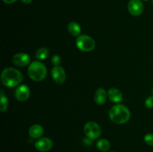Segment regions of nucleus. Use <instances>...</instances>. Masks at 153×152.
I'll use <instances>...</instances> for the list:
<instances>
[{"label":"nucleus","mask_w":153,"mask_h":152,"mask_svg":"<svg viewBox=\"0 0 153 152\" xmlns=\"http://www.w3.org/2000/svg\"><path fill=\"white\" fill-rule=\"evenodd\" d=\"M110 142L105 139H101L97 142V147L101 151H107L110 148Z\"/></svg>","instance_id":"nucleus-15"},{"label":"nucleus","mask_w":153,"mask_h":152,"mask_svg":"<svg viewBox=\"0 0 153 152\" xmlns=\"http://www.w3.org/2000/svg\"><path fill=\"white\" fill-rule=\"evenodd\" d=\"M112 152H115V151H112Z\"/></svg>","instance_id":"nucleus-26"},{"label":"nucleus","mask_w":153,"mask_h":152,"mask_svg":"<svg viewBox=\"0 0 153 152\" xmlns=\"http://www.w3.org/2000/svg\"><path fill=\"white\" fill-rule=\"evenodd\" d=\"M143 1H149V0H143Z\"/></svg>","instance_id":"nucleus-24"},{"label":"nucleus","mask_w":153,"mask_h":152,"mask_svg":"<svg viewBox=\"0 0 153 152\" xmlns=\"http://www.w3.org/2000/svg\"><path fill=\"white\" fill-rule=\"evenodd\" d=\"M2 1H4L5 4H12V3H14L15 1H16L17 0H2Z\"/></svg>","instance_id":"nucleus-21"},{"label":"nucleus","mask_w":153,"mask_h":152,"mask_svg":"<svg viewBox=\"0 0 153 152\" xmlns=\"http://www.w3.org/2000/svg\"><path fill=\"white\" fill-rule=\"evenodd\" d=\"M108 98V93L104 88H99L94 95V101L98 105H102L105 103Z\"/></svg>","instance_id":"nucleus-12"},{"label":"nucleus","mask_w":153,"mask_h":152,"mask_svg":"<svg viewBox=\"0 0 153 152\" xmlns=\"http://www.w3.org/2000/svg\"><path fill=\"white\" fill-rule=\"evenodd\" d=\"M152 6H153V0H152Z\"/></svg>","instance_id":"nucleus-23"},{"label":"nucleus","mask_w":153,"mask_h":152,"mask_svg":"<svg viewBox=\"0 0 153 152\" xmlns=\"http://www.w3.org/2000/svg\"><path fill=\"white\" fill-rule=\"evenodd\" d=\"M61 58H60V56H58V55H54V56L52 58V59H51V63L53 64L54 66H59L60 63H61Z\"/></svg>","instance_id":"nucleus-19"},{"label":"nucleus","mask_w":153,"mask_h":152,"mask_svg":"<svg viewBox=\"0 0 153 152\" xmlns=\"http://www.w3.org/2000/svg\"><path fill=\"white\" fill-rule=\"evenodd\" d=\"M145 106L147 108H152L153 107V96H149L145 101Z\"/></svg>","instance_id":"nucleus-20"},{"label":"nucleus","mask_w":153,"mask_h":152,"mask_svg":"<svg viewBox=\"0 0 153 152\" xmlns=\"http://www.w3.org/2000/svg\"><path fill=\"white\" fill-rule=\"evenodd\" d=\"M152 94H153V89H152Z\"/></svg>","instance_id":"nucleus-25"},{"label":"nucleus","mask_w":153,"mask_h":152,"mask_svg":"<svg viewBox=\"0 0 153 152\" xmlns=\"http://www.w3.org/2000/svg\"><path fill=\"white\" fill-rule=\"evenodd\" d=\"M143 4L140 0H130L128 4V10L130 14L134 16H140L143 11Z\"/></svg>","instance_id":"nucleus-7"},{"label":"nucleus","mask_w":153,"mask_h":152,"mask_svg":"<svg viewBox=\"0 0 153 152\" xmlns=\"http://www.w3.org/2000/svg\"><path fill=\"white\" fill-rule=\"evenodd\" d=\"M8 107V101L7 98L3 93V91H1V96H0V110L1 112H4L7 110Z\"/></svg>","instance_id":"nucleus-17"},{"label":"nucleus","mask_w":153,"mask_h":152,"mask_svg":"<svg viewBox=\"0 0 153 152\" xmlns=\"http://www.w3.org/2000/svg\"><path fill=\"white\" fill-rule=\"evenodd\" d=\"M68 31L73 37H79L81 35V27L77 22H70L68 25Z\"/></svg>","instance_id":"nucleus-14"},{"label":"nucleus","mask_w":153,"mask_h":152,"mask_svg":"<svg viewBox=\"0 0 153 152\" xmlns=\"http://www.w3.org/2000/svg\"><path fill=\"white\" fill-rule=\"evenodd\" d=\"M12 62L17 66H26L31 62V57L26 53H17L13 56Z\"/></svg>","instance_id":"nucleus-8"},{"label":"nucleus","mask_w":153,"mask_h":152,"mask_svg":"<svg viewBox=\"0 0 153 152\" xmlns=\"http://www.w3.org/2000/svg\"><path fill=\"white\" fill-rule=\"evenodd\" d=\"M52 145H53L52 141L50 139L47 138V137H42V138H40L34 143V147L36 148V149L38 150L39 151L42 152L49 151L52 148Z\"/></svg>","instance_id":"nucleus-9"},{"label":"nucleus","mask_w":153,"mask_h":152,"mask_svg":"<svg viewBox=\"0 0 153 152\" xmlns=\"http://www.w3.org/2000/svg\"><path fill=\"white\" fill-rule=\"evenodd\" d=\"M84 132L88 139L94 140L98 139L102 134L100 125L94 122H88L84 126Z\"/></svg>","instance_id":"nucleus-5"},{"label":"nucleus","mask_w":153,"mask_h":152,"mask_svg":"<svg viewBox=\"0 0 153 152\" xmlns=\"http://www.w3.org/2000/svg\"><path fill=\"white\" fill-rule=\"evenodd\" d=\"M48 56H49V50L45 47L39 49L35 54L36 59L38 61H43L46 59Z\"/></svg>","instance_id":"nucleus-16"},{"label":"nucleus","mask_w":153,"mask_h":152,"mask_svg":"<svg viewBox=\"0 0 153 152\" xmlns=\"http://www.w3.org/2000/svg\"><path fill=\"white\" fill-rule=\"evenodd\" d=\"M108 97L112 102L120 103L123 101V95L122 92L117 88H111L108 92Z\"/></svg>","instance_id":"nucleus-11"},{"label":"nucleus","mask_w":153,"mask_h":152,"mask_svg":"<svg viewBox=\"0 0 153 152\" xmlns=\"http://www.w3.org/2000/svg\"><path fill=\"white\" fill-rule=\"evenodd\" d=\"M29 136L32 138H40L43 134V128L40 125H33L28 130Z\"/></svg>","instance_id":"nucleus-13"},{"label":"nucleus","mask_w":153,"mask_h":152,"mask_svg":"<svg viewBox=\"0 0 153 152\" xmlns=\"http://www.w3.org/2000/svg\"><path fill=\"white\" fill-rule=\"evenodd\" d=\"M51 75L55 80V83L58 84H62L65 82L66 80V72L65 70L61 66H55L51 70Z\"/></svg>","instance_id":"nucleus-6"},{"label":"nucleus","mask_w":153,"mask_h":152,"mask_svg":"<svg viewBox=\"0 0 153 152\" xmlns=\"http://www.w3.org/2000/svg\"><path fill=\"white\" fill-rule=\"evenodd\" d=\"M28 75L30 78L34 81H42L46 77L47 69L43 63L40 61H34L28 66Z\"/></svg>","instance_id":"nucleus-3"},{"label":"nucleus","mask_w":153,"mask_h":152,"mask_svg":"<svg viewBox=\"0 0 153 152\" xmlns=\"http://www.w3.org/2000/svg\"><path fill=\"white\" fill-rule=\"evenodd\" d=\"M21 1H22L24 4H29V3L31 2L32 0H21Z\"/></svg>","instance_id":"nucleus-22"},{"label":"nucleus","mask_w":153,"mask_h":152,"mask_svg":"<svg viewBox=\"0 0 153 152\" xmlns=\"http://www.w3.org/2000/svg\"><path fill=\"white\" fill-rule=\"evenodd\" d=\"M22 75L19 70L8 67L4 69L1 75V80L3 85L7 87H14L22 81Z\"/></svg>","instance_id":"nucleus-1"},{"label":"nucleus","mask_w":153,"mask_h":152,"mask_svg":"<svg viewBox=\"0 0 153 152\" xmlns=\"http://www.w3.org/2000/svg\"><path fill=\"white\" fill-rule=\"evenodd\" d=\"M144 142L147 145L150 146H153V134H147L144 137Z\"/></svg>","instance_id":"nucleus-18"},{"label":"nucleus","mask_w":153,"mask_h":152,"mask_svg":"<svg viewBox=\"0 0 153 152\" xmlns=\"http://www.w3.org/2000/svg\"><path fill=\"white\" fill-rule=\"evenodd\" d=\"M76 46L82 52H89L96 47V43L94 39L86 34H81L77 37L76 41Z\"/></svg>","instance_id":"nucleus-4"},{"label":"nucleus","mask_w":153,"mask_h":152,"mask_svg":"<svg viewBox=\"0 0 153 152\" xmlns=\"http://www.w3.org/2000/svg\"><path fill=\"white\" fill-rule=\"evenodd\" d=\"M131 113L129 110L123 104L113 106L109 110V117L112 122L117 125H123L129 120Z\"/></svg>","instance_id":"nucleus-2"},{"label":"nucleus","mask_w":153,"mask_h":152,"mask_svg":"<svg viewBox=\"0 0 153 152\" xmlns=\"http://www.w3.org/2000/svg\"><path fill=\"white\" fill-rule=\"evenodd\" d=\"M30 89L27 85L22 84L18 86L15 91V95L19 101H25L30 96Z\"/></svg>","instance_id":"nucleus-10"}]
</instances>
